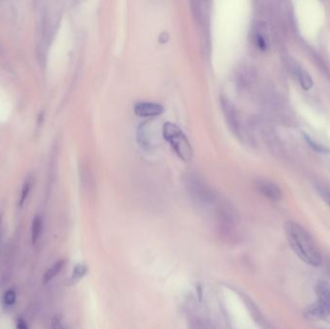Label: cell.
<instances>
[{
    "label": "cell",
    "instance_id": "1",
    "mask_svg": "<svg viewBox=\"0 0 330 329\" xmlns=\"http://www.w3.org/2000/svg\"><path fill=\"white\" fill-rule=\"evenodd\" d=\"M287 240L295 255L305 264L312 267L322 265L323 257L312 234L299 223L289 220L284 225Z\"/></svg>",
    "mask_w": 330,
    "mask_h": 329
},
{
    "label": "cell",
    "instance_id": "2",
    "mask_svg": "<svg viewBox=\"0 0 330 329\" xmlns=\"http://www.w3.org/2000/svg\"><path fill=\"white\" fill-rule=\"evenodd\" d=\"M316 301L309 305L304 315L311 321H325L330 323V283L320 281L315 287Z\"/></svg>",
    "mask_w": 330,
    "mask_h": 329
},
{
    "label": "cell",
    "instance_id": "3",
    "mask_svg": "<svg viewBox=\"0 0 330 329\" xmlns=\"http://www.w3.org/2000/svg\"><path fill=\"white\" fill-rule=\"evenodd\" d=\"M162 134L178 156L185 161L191 160L193 156L191 142L179 126L172 122H166L162 127Z\"/></svg>",
    "mask_w": 330,
    "mask_h": 329
},
{
    "label": "cell",
    "instance_id": "4",
    "mask_svg": "<svg viewBox=\"0 0 330 329\" xmlns=\"http://www.w3.org/2000/svg\"><path fill=\"white\" fill-rule=\"evenodd\" d=\"M183 183L191 197L197 202L206 204L214 198L213 191L203 178L195 172H187L183 176Z\"/></svg>",
    "mask_w": 330,
    "mask_h": 329
},
{
    "label": "cell",
    "instance_id": "5",
    "mask_svg": "<svg viewBox=\"0 0 330 329\" xmlns=\"http://www.w3.org/2000/svg\"><path fill=\"white\" fill-rule=\"evenodd\" d=\"M221 106L222 110L225 115L226 120L228 122V125L230 129L235 132V134L245 139V130L243 127V123L241 121L240 114L237 111L235 107L233 104L225 98L221 99Z\"/></svg>",
    "mask_w": 330,
    "mask_h": 329
},
{
    "label": "cell",
    "instance_id": "6",
    "mask_svg": "<svg viewBox=\"0 0 330 329\" xmlns=\"http://www.w3.org/2000/svg\"><path fill=\"white\" fill-rule=\"evenodd\" d=\"M290 70L292 75L295 77V79L299 82L300 86L304 90H310L313 86V79L311 76L299 65L297 62L292 60L289 65Z\"/></svg>",
    "mask_w": 330,
    "mask_h": 329
},
{
    "label": "cell",
    "instance_id": "7",
    "mask_svg": "<svg viewBox=\"0 0 330 329\" xmlns=\"http://www.w3.org/2000/svg\"><path fill=\"white\" fill-rule=\"evenodd\" d=\"M164 108L160 104L154 102H138L134 105V111L140 117H153L163 112Z\"/></svg>",
    "mask_w": 330,
    "mask_h": 329
},
{
    "label": "cell",
    "instance_id": "8",
    "mask_svg": "<svg viewBox=\"0 0 330 329\" xmlns=\"http://www.w3.org/2000/svg\"><path fill=\"white\" fill-rule=\"evenodd\" d=\"M258 190L263 195L271 201H279L282 199V191L276 183L268 180H260L257 182Z\"/></svg>",
    "mask_w": 330,
    "mask_h": 329
},
{
    "label": "cell",
    "instance_id": "9",
    "mask_svg": "<svg viewBox=\"0 0 330 329\" xmlns=\"http://www.w3.org/2000/svg\"><path fill=\"white\" fill-rule=\"evenodd\" d=\"M66 265H67V260H65V259H60V260L57 261L55 264H53L49 270L46 272H44V274H43V284L50 283L52 279L56 277L63 270V269L66 267Z\"/></svg>",
    "mask_w": 330,
    "mask_h": 329
},
{
    "label": "cell",
    "instance_id": "10",
    "mask_svg": "<svg viewBox=\"0 0 330 329\" xmlns=\"http://www.w3.org/2000/svg\"><path fill=\"white\" fill-rule=\"evenodd\" d=\"M254 40L256 45L260 49L261 51H266L268 49V36L266 33L265 27L259 25L255 29L254 33Z\"/></svg>",
    "mask_w": 330,
    "mask_h": 329
},
{
    "label": "cell",
    "instance_id": "11",
    "mask_svg": "<svg viewBox=\"0 0 330 329\" xmlns=\"http://www.w3.org/2000/svg\"><path fill=\"white\" fill-rule=\"evenodd\" d=\"M42 232H43V220H42L41 217L37 216L33 219L32 228H31V241H32V243H36L40 240Z\"/></svg>",
    "mask_w": 330,
    "mask_h": 329
},
{
    "label": "cell",
    "instance_id": "12",
    "mask_svg": "<svg viewBox=\"0 0 330 329\" xmlns=\"http://www.w3.org/2000/svg\"><path fill=\"white\" fill-rule=\"evenodd\" d=\"M87 272H88V268L85 265L80 264V265L76 266L73 270V273H72V281L77 283L86 275Z\"/></svg>",
    "mask_w": 330,
    "mask_h": 329
},
{
    "label": "cell",
    "instance_id": "13",
    "mask_svg": "<svg viewBox=\"0 0 330 329\" xmlns=\"http://www.w3.org/2000/svg\"><path fill=\"white\" fill-rule=\"evenodd\" d=\"M16 300H17V294L14 290H8L7 292H5V294L3 295L4 305L11 307L16 303Z\"/></svg>",
    "mask_w": 330,
    "mask_h": 329
},
{
    "label": "cell",
    "instance_id": "14",
    "mask_svg": "<svg viewBox=\"0 0 330 329\" xmlns=\"http://www.w3.org/2000/svg\"><path fill=\"white\" fill-rule=\"evenodd\" d=\"M317 191L321 195L322 200L330 207V189L326 187V186H323V185H320L317 187Z\"/></svg>",
    "mask_w": 330,
    "mask_h": 329
},
{
    "label": "cell",
    "instance_id": "15",
    "mask_svg": "<svg viewBox=\"0 0 330 329\" xmlns=\"http://www.w3.org/2000/svg\"><path fill=\"white\" fill-rule=\"evenodd\" d=\"M31 190V183L30 182H26L25 185L22 186V191H21V194H20V199H19V205L22 206L26 202V198L30 192Z\"/></svg>",
    "mask_w": 330,
    "mask_h": 329
},
{
    "label": "cell",
    "instance_id": "16",
    "mask_svg": "<svg viewBox=\"0 0 330 329\" xmlns=\"http://www.w3.org/2000/svg\"><path fill=\"white\" fill-rule=\"evenodd\" d=\"M305 139H306L307 143H309V144L311 145V147H312L313 149H315V150H317V151H320V152H327V150H326L325 148L322 147L321 145H318L317 143H315V142L313 141L312 139L310 138L309 136L305 135Z\"/></svg>",
    "mask_w": 330,
    "mask_h": 329
},
{
    "label": "cell",
    "instance_id": "17",
    "mask_svg": "<svg viewBox=\"0 0 330 329\" xmlns=\"http://www.w3.org/2000/svg\"><path fill=\"white\" fill-rule=\"evenodd\" d=\"M52 329H65L59 317H54L52 321Z\"/></svg>",
    "mask_w": 330,
    "mask_h": 329
},
{
    "label": "cell",
    "instance_id": "18",
    "mask_svg": "<svg viewBox=\"0 0 330 329\" xmlns=\"http://www.w3.org/2000/svg\"><path fill=\"white\" fill-rule=\"evenodd\" d=\"M17 329H28V325H27L26 321L22 319H19L17 321Z\"/></svg>",
    "mask_w": 330,
    "mask_h": 329
},
{
    "label": "cell",
    "instance_id": "19",
    "mask_svg": "<svg viewBox=\"0 0 330 329\" xmlns=\"http://www.w3.org/2000/svg\"><path fill=\"white\" fill-rule=\"evenodd\" d=\"M325 270H326L327 275L330 277V258H328L325 262Z\"/></svg>",
    "mask_w": 330,
    "mask_h": 329
},
{
    "label": "cell",
    "instance_id": "20",
    "mask_svg": "<svg viewBox=\"0 0 330 329\" xmlns=\"http://www.w3.org/2000/svg\"><path fill=\"white\" fill-rule=\"evenodd\" d=\"M2 241V217L0 216V245Z\"/></svg>",
    "mask_w": 330,
    "mask_h": 329
}]
</instances>
